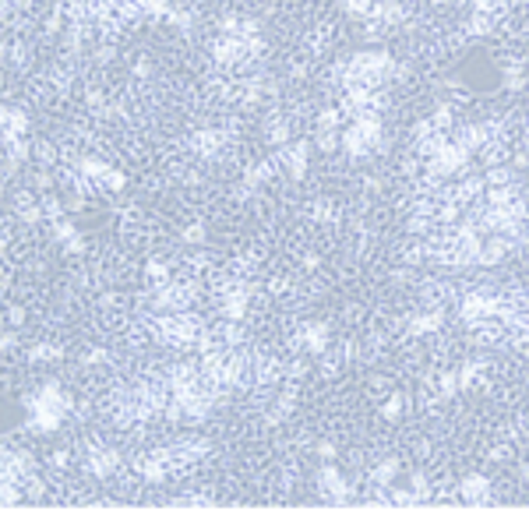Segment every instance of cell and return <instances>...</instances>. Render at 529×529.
<instances>
[{"instance_id": "obj_3", "label": "cell", "mask_w": 529, "mask_h": 529, "mask_svg": "<svg viewBox=\"0 0 529 529\" xmlns=\"http://www.w3.org/2000/svg\"><path fill=\"white\" fill-rule=\"evenodd\" d=\"M402 409H406V399H402V395H388V399L381 402V416H385L388 423H395V420L402 416Z\"/></svg>"}, {"instance_id": "obj_2", "label": "cell", "mask_w": 529, "mask_h": 529, "mask_svg": "<svg viewBox=\"0 0 529 529\" xmlns=\"http://www.w3.org/2000/svg\"><path fill=\"white\" fill-rule=\"evenodd\" d=\"M395 476H399V459H381V462L371 469V476H367V480H371L374 487H392V480H395Z\"/></svg>"}, {"instance_id": "obj_4", "label": "cell", "mask_w": 529, "mask_h": 529, "mask_svg": "<svg viewBox=\"0 0 529 529\" xmlns=\"http://www.w3.org/2000/svg\"><path fill=\"white\" fill-rule=\"evenodd\" d=\"M371 8H374V0H346V11H350V15H360V18H367Z\"/></svg>"}, {"instance_id": "obj_1", "label": "cell", "mask_w": 529, "mask_h": 529, "mask_svg": "<svg viewBox=\"0 0 529 529\" xmlns=\"http://www.w3.org/2000/svg\"><path fill=\"white\" fill-rule=\"evenodd\" d=\"M459 501L462 504H490V480L480 473L459 480Z\"/></svg>"}]
</instances>
